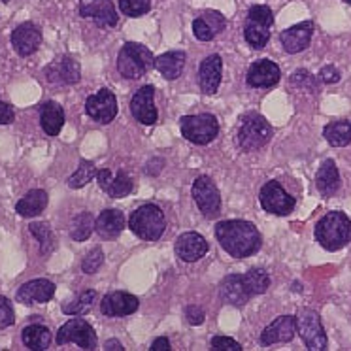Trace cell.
I'll list each match as a JSON object with an SVG mask.
<instances>
[{"label": "cell", "mask_w": 351, "mask_h": 351, "mask_svg": "<svg viewBox=\"0 0 351 351\" xmlns=\"http://www.w3.org/2000/svg\"><path fill=\"white\" fill-rule=\"evenodd\" d=\"M215 238L225 252L234 259L252 257L261 250V234L257 227L244 219H227L215 225Z\"/></svg>", "instance_id": "cell-1"}, {"label": "cell", "mask_w": 351, "mask_h": 351, "mask_svg": "<svg viewBox=\"0 0 351 351\" xmlns=\"http://www.w3.org/2000/svg\"><path fill=\"white\" fill-rule=\"evenodd\" d=\"M270 276L263 268H252L245 274H230L221 282L219 297L230 306H244L252 297L267 293Z\"/></svg>", "instance_id": "cell-2"}, {"label": "cell", "mask_w": 351, "mask_h": 351, "mask_svg": "<svg viewBox=\"0 0 351 351\" xmlns=\"http://www.w3.org/2000/svg\"><path fill=\"white\" fill-rule=\"evenodd\" d=\"M315 238L327 252L342 250L351 242V219L343 212H328L315 225Z\"/></svg>", "instance_id": "cell-3"}, {"label": "cell", "mask_w": 351, "mask_h": 351, "mask_svg": "<svg viewBox=\"0 0 351 351\" xmlns=\"http://www.w3.org/2000/svg\"><path fill=\"white\" fill-rule=\"evenodd\" d=\"M155 66L153 53L138 42H127L117 55V70L127 80H140Z\"/></svg>", "instance_id": "cell-4"}, {"label": "cell", "mask_w": 351, "mask_h": 351, "mask_svg": "<svg viewBox=\"0 0 351 351\" xmlns=\"http://www.w3.org/2000/svg\"><path fill=\"white\" fill-rule=\"evenodd\" d=\"M129 227L138 238H142L145 242H155L167 230V217L159 206L144 204L130 214Z\"/></svg>", "instance_id": "cell-5"}, {"label": "cell", "mask_w": 351, "mask_h": 351, "mask_svg": "<svg viewBox=\"0 0 351 351\" xmlns=\"http://www.w3.org/2000/svg\"><path fill=\"white\" fill-rule=\"evenodd\" d=\"M274 23V14L270 6H252L244 23V38L255 49H263L270 40V27Z\"/></svg>", "instance_id": "cell-6"}, {"label": "cell", "mask_w": 351, "mask_h": 351, "mask_svg": "<svg viewBox=\"0 0 351 351\" xmlns=\"http://www.w3.org/2000/svg\"><path fill=\"white\" fill-rule=\"evenodd\" d=\"M274 130L261 114H250L242 119V127L238 130V145L244 152H259L261 147L272 140Z\"/></svg>", "instance_id": "cell-7"}, {"label": "cell", "mask_w": 351, "mask_h": 351, "mask_svg": "<svg viewBox=\"0 0 351 351\" xmlns=\"http://www.w3.org/2000/svg\"><path fill=\"white\" fill-rule=\"evenodd\" d=\"M180 129L185 140H189L197 145H206L214 142L219 134V121L212 114L184 115L180 121Z\"/></svg>", "instance_id": "cell-8"}, {"label": "cell", "mask_w": 351, "mask_h": 351, "mask_svg": "<svg viewBox=\"0 0 351 351\" xmlns=\"http://www.w3.org/2000/svg\"><path fill=\"white\" fill-rule=\"evenodd\" d=\"M297 332L310 351L327 350V335L321 325L319 313L312 308H302L297 313Z\"/></svg>", "instance_id": "cell-9"}, {"label": "cell", "mask_w": 351, "mask_h": 351, "mask_svg": "<svg viewBox=\"0 0 351 351\" xmlns=\"http://www.w3.org/2000/svg\"><path fill=\"white\" fill-rule=\"evenodd\" d=\"M55 342L59 343V346H64V343H77L82 350L93 351L97 350V332H95V328L87 323L82 317H74V319L66 321L61 328H59V332L55 336Z\"/></svg>", "instance_id": "cell-10"}, {"label": "cell", "mask_w": 351, "mask_h": 351, "mask_svg": "<svg viewBox=\"0 0 351 351\" xmlns=\"http://www.w3.org/2000/svg\"><path fill=\"white\" fill-rule=\"evenodd\" d=\"M193 199L197 202V206L202 212L206 219H214L221 212V193L217 189V185L212 182V178L200 176L193 184Z\"/></svg>", "instance_id": "cell-11"}, {"label": "cell", "mask_w": 351, "mask_h": 351, "mask_svg": "<svg viewBox=\"0 0 351 351\" xmlns=\"http://www.w3.org/2000/svg\"><path fill=\"white\" fill-rule=\"evenodd\" d=\"M259 200L261 206L274 215H289L293 212V208L297 206V199L291 197L289 193L283 189L282 184L276 182V180L267 182L261 187Z\"/></svg>", "instance_id": "cell-12"}, {"label": "cell", "mask_w": 351, "mask_h": 351, "mask_svg": "<svg viewBox=\"0 0 351 351\" xmlns=\"http://www.w3.org/2000/svg\"><path fill=\"white\" fill-rule=\"evenodd\" d=\"M85 112L93 121L108 125L117 115V99L110 89H100L85 100Z\"/></svg>", "instance_id": "cell-13"}, {"label": "cell", "mask_w": 351, "mask_h": 351, "mask_svg": "<svg viewBox=\"0 0 351 351\" xmlns=\"http://www.w3.org/2000/svg\"><path fill=\"white\" fill-rule=\"evenodd\" d=\"M80 16L108 29H114L119 23L112 0H80Z\"/></svg>", "instance_id": "cell-14"}, {"label": "cell", "mask_w": 351, "mask_h": 351, "mask_svg": "<svg viewBox=\"0 0 351 351\" xmlns=\"http://www.w3.org/2000/svg\"><path fill=\"white\" fill-rule=\"evenodd\" d=\"M153 97H155V87L144 85L134 93V97L130 100V114L142 125H155L157 123L159 114H157Z\"/></svg>", "instance_id": "cell-15"}, {"label": "cell", "mask_w": 351, "mask_h": 351, "mask_svg": "<svg viewBox=\"0 0 351 351\" xmlns=\"http://www.w3.org/2000/svg\"><path fill=\"white\" fill-rule=\"evenodd\" d=\"M138 298L130 293L125 291H114L108 293L106 297L102 298L100 302V312L106 317H127L130 313H134L138 310Z\"/></svg>", "instance_id": "cell-16"}, {"label": "cell", "mask_w": 351, "mask_h": 351, "mask_svg": "<svg viewBox=\"0 0 351 351\" xmlns=\"http://www.w3.org/2000/svg\"><path fill=\"white\" fill-rule=\"evenodd\" d=\"M55 295V283L44 278L38 280H31V282L23 283L16 293L17 302L21 304L32 306V304H46L49 302Z\"/></svg>", "instance_id": "cell-17"}, {"label": "cell", "mask_w": 351, "mask_h": 351, "mask_svg": "<svg viewBox=\"0 0 351 351\" xmlns=\"http://www.w3.org/2000/svg\"><path fill=\"white\" fill-rule=\"evenodd\" d=\"M42 44V31L31 21L21 23L12 32V46L21 57H31L36 53Z\"/></svg>", "instance_id": "cell-18"}, {"label": "cell", "mask_w": 351, "mask_h": 351, "mask_svg": "<svg viewBox=\"0 0 351 351\" xmlns=\"http://www.w3.org/2000/svg\"><path fill=\"white\" fill-rule=\"evenodd\" d=\"M44 76L49 84L72 85L80 82L82 69H80V62L74 61L72 57H62L59 61L47 64L46 70H44Z\"/></svg>", "instance_id": "cell-19"}, {"label": "cell", "mask_w": 351, "mask_h": 351, "mask_svg": "<svg viewBox=\"0 0 351 351\" xmlns=\"http://www.w3.org/2000/svg\"><path fill=\"white\" fill-rule=\"evenodd\" d=\"M97 180H99L100 189L106 193L108 197H112V199H125V197H129L132 187H134L132 180L123 170L114 174L112 170L102 168V170L97 172Z\"/></svg>", "instance_id": "cell-20"}, {"label": "cell", "mask_w": 351, "mask_h": 351, "mask_svg": "<svg viewBox=\"0 0 351 351\" xmlns=\"http://www.w3.org/2000/svg\"><path fill=\"white\" fill-rule=\"evenodd\" d=\"M313 36V23L312 21H302V23H297L285 29L280 34V42H282L283 49L287 53L295 55L304 51L306 47L310 46Z\"/></svg>", "instance_id": "cell-21"}, {"label": "cell", "mask_w": 351, "mask_h": 351, "mask_svg": "<svg viewBox=\"0 0 351 351\" xmlns=\"http://www.w3.org/2000/svg\"><path fill=\"white\" fill-rule=\"evenodd\" d=\"M225 27H227V19L223 14L215 10H206L193 21V34L200 42H210L219 32L225 31Z\"/></svg>", "instance_id": "cell-22"}, {"label": "cell", "mask_w": 351, "mask_h": 351, "mask_svg": "<svg viewBox=\"0 0 351 351\" xmlns=\"http://www.w3.org/2000/svg\"><path fill=\"white\" fill-rule=\"evenodd\" d=\"M280 76H282V70L276 62L268 61V59H259L250 66L245 82L250 87L263 89V87H274L280 82Z\"/></svg>", "instance_id": "cell-23"}, {"label": "cell", "mask_w": 351, "mask_h": 351, "mask_svg": "<svg viewBox=\"0 0 351 351\" xmlns=\"http://www.w3.org/2000/svg\"><path fill=\"white\" fill-rule=\"evenodd\" d=\"M295 335H297V319H295V315H282V317H276L263 330L261 343L263 346H272V343L291 342L295 338Z\"/></svg>", "instance_id": "cell-24"}, {"label": "cell", "mask_w": 351, "mask_h": 351, "mask_svg": "<svg viewBox=\"0 0 351 351\" xmlns=\"http://www.w3.org/2000/svg\"><path fill=\"white\" fill-rule=\"evenodd\" d=\"M210 250L206 238L199 232H184L176 240V255L185 263H195L202 259Z\"/></svg>", "instance_id": "cell-25"}, {"label": "cell", "mask_w": 351, "mask_h": 351, "mask_svg": "<svg viewBox=\"0 0 351 351\" xmlns=\"http://www.w3.org/2000/svg\"><path fill=\"white\" fill-rule=\"evenodd\" d=\"M223 76V61L219 55H208L204 61L200 62L199 69V85L200 91L204 95H215L219 89Z\"/></svg>", "instance_id": "cell-26"}, {"label": "cell", "mask_w": 351, "mask_h": 351, "mask_svg": "<svg viewBox=\"0 0 351 351\" xmlns=\"http://www.w3.org/2000/svg\"><path fill=\"white\" fill-rule=\"evenodd\" d=\"M123 229H125V215L114 208H108L104 212H100L99 217L95 219V230L106 240L119 237Z\"/></svg>", "instance_id": "cell-27"}, {"label": "cell", "mask_w": 351, "mask_h": 351, "mask_svg": "<svg viewBox=\"0 0 351 351\" xmlns=\"http://www.w3.org/2000/svg\"><path fill=\"white\" fill-rule=\"evenodd\" d=\"M315 187L323 197H332L340 189V174L332 159H327L315 174Z\"/></svg>", "instance_id": "cell-28"}, {"label": "cell", "mask_w": 351, "mask_h": 351, "mask_svg": "<svg viewBox=\"0 0 351 351\" xmlns=\"http://www.w3.org/2000/svg\"><path fill=\"white\" fill-rule=\"evenodd\" d=\"M40 125L47 136H57L64 125V110L59 102L49 100L40 108Z\"/></svg>", "instance_id": "cell-29"}, {"label": "cell", "mask_w": 351, "mask_h": 351, "mask_svg": "<svg viewBox=\"0 0 351 351\" xmlns=\"http://www.w3.org/2000/svg\"><path fill=\"white\" fill-rule=\"evenodd\" d=\"M185 61H187V55L184 51H167V53L159 55L155 59V69L159 70L160 76H165L172 82V80H178L182 76Z\"/></svg>", "instance_id": "cell-30"}, {"label": "cell", "mask_w": 351, "mask_h": 351, "mask_svg": "<svg viewBox=\"0 0 351 351\" xmlns=\"http://www.w3.org/2000/svg\"><path fill=\"white\" fill-rule=\"evenodd\" d=\"M21 340H23L25 348H29V350L44 351L53 342V335H51V330L46 325L32 323V325H27L21 330Z\"/></svg>", "instance_id": "cell-31"}, {"label": "cell", "mask_w": 351, "mask_h": 351, "mask_svg": "<svg viewBox=\"0 0 351 351\" xmlns=\"http://www.w3.org/2000/svg\"><path fill=\"white\" fill-rule=\"evenodd\" d=\"M47 206V193L44 189H31L16 204V212L23 217H34L42 214Z\"/></svg>", "instance_id": "cell-32"}, {"label": "cell", "mask_w": 351, "mask_h": 351, "mask_svg": "<svg viewBox=\"0 0 351 351\" xmlns=\"http://www.w3.org/2000/svg\"><path fill=\"white\" fill-rule=\"evenodd\" d=\"M323 136L335 147L351 144V121H332L323 129Z\"/></svg>", "instance_id": "cell-33"}, {"label": "cell", "mask_w": 351, "mask_h": 351, "mask_svg": "<svg viewBox=\"0 0 351 351\" xmlns=\"http://www.w3.org/2000/svg\"><path fill=\"white\" fill-rule=\"evenodd\" d=\"M97 293L95 291H84L80 293L74 300H70L66 304H62V312L66 315H84L85 312H89L95 304Z\"/></svg>", "instance_id": "cell-34"}, {"label": "cell", "mask_w": 351, "mask_h": 351, "mask_svg": "<svg viewBox=\"0 0 351 351\" xmlns=\"http://www.w3.org/2000/svg\"><path fill=\"white\" fill-rule=\"evenodd\" d=\"M95 176H97V167L93 165L91 160L84 159L80 162V167H77L76 172L69 178V187H72V189H80V187H84V185L89 184Z\"/></svg>", "instance_id": "cell-35"}, {"label": "cell", "mask_w": 351, "mask_h": 351, "mask_svg": "<svg viewBox=\"0 0 351 351\" xmlns=\"http://www.w3.org/2000/svg\"><path fill=\"white\" fill-rule=\"evenodd\" d=\"M93 227H95V221H93L91 214L77 215L76 221H74V227L70 230V237L74 238L76 242H84V240L91 237Z\"/></svg>", "instance_id": "cell-36"}, {"label": "cell", "mask_w": 351, "mask_h": 351, "mask_svg": "<svg viewBox=\"0 0 351 351\" xmlns=\"http://www.w3.org/2000/svg\"><path fill=\"white\" fill-rule=\"evenodd\" d=\"M121 14L129 17H142L152 10V0H119Z\"/></svg>", "instance_id": "cell-37"}, {"label": "cell", "mask_w": 351, "mask_h": 351, "mask_svg": "<svg viewBox=\"0 0 351 351\" xmlns=\"http://www.w3.org/2000/svg\"><path fill=\"white\" fill-rule=\"evenodd\" d=\"M31 232L40 240V244H42V252L49 253L51 250H53L55 238L51 229L47 227V223H32Z\"/></svg>", "instance_id": "cell-38"}, {"label": "cell", "mask_w": 351, "mask_h": 351, "mask_svg": "<svg viewBox=\"0 0 351 351\" xmlns=\"http://www.w3.org/2000/svg\"><path fill=\"white\" fill-rule=\"evenodd\" d=\"M102 263H104V253L100 247H93L91 252L87 253V257L82 263V270H84L85 274H95L100 267H102Z\"/></svg>", "instance_id": "cell-39"}, {"label": "cell", "mask_w": 351, "mask_h": 351, "mask_svg": "<svg viewBox=\"0 0 351 351\" xmlns=\"http://www.w3.org/2000/svg\"><path fill=\"white\" fill-rule=\"evenodd\" d=\"M16 323V312L10 298L0 295V328H8Z\"/></svg>", "instance_id": "cell-40"}, {"label": "cell", "mask_w": 351, "mask_h": 351, "mask_svg": "<svg viewBox=\"0 0 351 351\" xmlns=\"http://www.w3.org/2000/svg\"><path fill=\"white\" fill-rule=\"evenodd\" d=\"M212 350L215 351H242V346L229 336H214L212 338Z\"/></svg>", "instance_id": "cell-41"}, {"label": "cell", "mask_w": 351, "mask_h": 351, "mask_svg": "<svg viewBox=\"0 0 351 351\" xmlns=\"http://www.w3.org/2000/svg\"><path fill=\"white\" fill-rule=\"evenodd\" d=\"M185 317H187V323L200 325L204 321V312H202V308H199V306H187L185 308Z\"/></svg>", "instance_id": "cell-42"}, {"label": "cell", "mask_w": 351, "mask_h": 351, "mask_svg": "<svg viewBox=\"0 0 351 351\" xmlns=\"http://www.w3.org/2000/svg\"><path fill=\"white\" fill-rule=\"evenodd\" d=\"M14 119H16L14 108L0 99V125H10V123H14Z\"/></svg>", "instance_id": "cell-43"}, {"label": "cell", "mask_w": 351, "mask_h": 351, "mask_svg": "<svg viewBox=\"0 0 351 351\" xmlns=\"http://www.w3.org/2000/svg\"><path fill=\"white\" fill-rule=\"evenodd\" d=\"M291 84H297V85H304L308 84L310 87H315V82H313V77L308 74V70H297V72H293V76H291Z\"/></svg>", "instance_id": "cell-44"}, {"label": "cell", "mask_w": 351, "mask_h": 351, "mask_svg": "<svg viewBox=\"0 0 351 351\" xmlns=\"http://www.w3.org/2000/svg\"><path fill=\"white\" fill-rule=\"evenodd\" d=\"M319 77L325 82V84H338L340 82V72L335 69V66H325V69H321Z\"/></svg>", "instance_id": "cell-45"}, {"label": "cell", "mask_w": 351, "mask_h": 351, "mask_svg": "<svg viewBox=\"0 0 351 351\" xmlns=\"http://www.w3.org/2000/svg\"><path fill=\"white\" fill-rule=\"evenodd\" d=\"M152 351H170L172 350V346H170V342H168V338H165V336H160V338H155L152 343V348H149Z\"/></svg>", "instance_id": "cell-46"}, {"label": "cell", "mask_w": 351, "mask_h": 351, "mask_svg": "<svg viewBox=\"0 0 351 351\" xmlns=\"http://www.w3.org/2000/svg\"><path fill=\"white\" fill-rule=\"evenodd\" d=\"M104 350H117V351H123L125 348L121 346V342L119 340H108L106 343H104Z\"/></svg>", "instance_id": "cell-47"}, {"label": "cell", "mask_w": 351, "mask_h": 351, "mask_svg": "<svg viewBox=\"0 0 351 351\" xmlns=\"http://www.w3.org/2000/svg\"><path fill=\"white\" fill-rule=\"evenodd\" d=\"M343 2H346V4H351V0H343Z\"/></svg>", "instance_id": "cell-48"}]
</instances>
